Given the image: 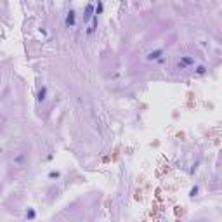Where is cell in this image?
Returning a JSON list of instances; mask_svg holds the SVG:
<instances>
[{
	"mask_svg": "<svg viewBox=\"0 0 222 222\" xmlns=\"http://www.w3.org/2000/svg\"><path fill=\"white\" fill-rule=\"evenodd\" d=\"M146 59L147 61H156V63H163V61H165V50L163 49L149 50V52L146 54Z\"/></svg>",
	"mask_w": 222,
	"mask_h": 222,
	"instance_id": "obj_1",
	"label": "cell"
},
{
	"mask_svg": "<svg viewBox=\"0 0 222 222\" xmlns=\"http://www.w3.org/2000/svg\"><path fill=\"white\" fill-rule=\"evenodd\" d=\"M177 66H179L180 70L195 68V57H191V56H180L179 61H177Z\"/></svg>",
	"mask_w": 222,
	"mask_h": 222,
	"instance_id": "obj_2",
	"label": "cell"
},
{
	"mask_svg": "<svg viewBox=\"0 0 222 222\" xmlns=\"http://www.w3.org/2000/svg\"><path fill=\"white\" fill-rule=\"evenodd\" d=\"M64 24H66V28H75V24H76V14H75V11H68L66 19H64Z\"/></svg>",
	"mask_w": 222,
	"mask_h": 222,
	"instance_id": "obj_3",
	"label": "cell"
},
{
	"mask_svg": "<svg viewBox=\"0 0 222 222\" xmlns=\"http://www.w3.org/2000/svg\"><path fill=\"white\" fill-rule=\"evenodd\" d=\"M26 155H24V153H16V155H14V165H16V167H24V165H26Z\"/></svg>",
	"mask_w": 222,
	"mask_h": 222,
	"instance_id": "obj_4",
	"label": "cell"
},
{
	"mask_svg": "<svg viewBox=\"0 0 222 222\" xmlns=\"http://www.w3.org/2000/svg\"><path fill=\"white\" fill-rule=\"evenodd\" d=\"M94 14H96V7H94V4L90 2V4L87 5V9H85V16H83V21L89 23V21H90V19L94 17Z\"/></svg>",
	"mask_w": 222,
	"mask_h": 222,
	"instance_id": "obj_5",
	"label": "cell"
},
{
	"mask_svg": "<svg viewBox=\"0 0 222 222\" xmlns=\"http://www.w3.org/2000/svg\"><path fill=\"white\" fill-rule=\"evenodd\" d=\"M45 96H47V87H42V89L38 90L37 101H38V103H43V101H45Z\"/></svg>",
	"mask_w": 222,
	"mask_h": 222,
	"instance_id": "obj_6",
	"label": "cell"
},
{
	"mask_svg": "<svg viewBox=\"0 0 222 222\" xmlns=\"http://www.w3.org/2000/svg\"><path fill=\"white\" fill-rule=\"evenodd\" d=\"M195 73H196V75H198V76H203V75H205V73H206V66H203V64H198V66H196V68H195Z\"/></svg>",
	"mask_w": 222,
	"mask_h": 222,
	"instance_id": "obj_7",
	"label": "cell"
},
{
	"mask_svg": "<svg viewBox=\"0 0 222 222\" xmlns=\"http://www.w3.org/2000/svg\"><path fill=\"white\" fill-rule=\"evenodd\" d=\"M59 177V172H50L49 173V179H57Z\"/></svg>",
	"mask_w": 222,
	"mask_h": 222,
	"instance_id": "obj_8",
	"label": "cell"
}]
</instances>
